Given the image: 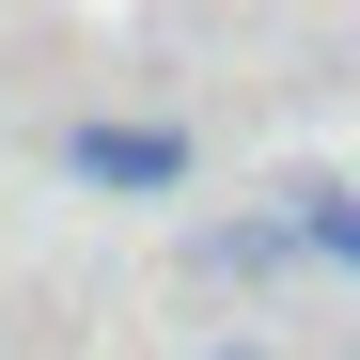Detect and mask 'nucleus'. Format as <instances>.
Wrapping results in <instances>:
<instances>
[{"instance_id":"nucleus-1","label":"nucleus","mask_w":360,"mask_h":360,"mask_svg":"<svg viewBox=\"0 0 360 360\" xmlns=\"http://www.w3.org/2000/svg\"><path fill=\"white\" fill-rule=\"evenodd\" d=\"M47 157H63L79 204H172V188L204 172V141H188V126H141V110H63Z\"/></svg>"},{"instance_id":"nucleus-2","label":"nucleus","mask_w":360,"mask_h":360,"mask_svg":"<svg viewBox=\"0 0 360 360\" xmlns=\"http://www.w3.org/2000/svg\"><path fill=\"white\" fill-rule=\"evenodd\" d=\"M172 282H188V297H266V282H297V251H282V219H266V204H219V219H188Z\"/></svg>"},{"instance_id":"nucleus-3","label":"nucleus","mask_w":360,"mask_h":360,"mask_svg":"<svg viewBox=\"0 0 360 360\" xmlns=\"http://www.w3.org/2000/svg\"><path fill=\"white\" fill-rule=\"evenodd\" d=\"M266 219H282V251H297V266L360 282V188H329V172H297V188H266Z\"/></svg>"}]
</instances>
